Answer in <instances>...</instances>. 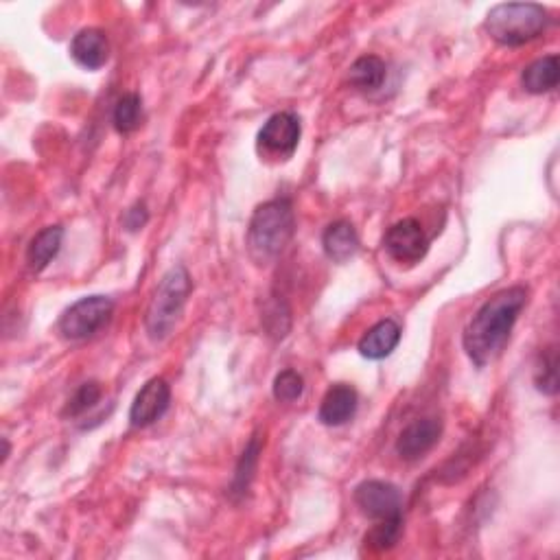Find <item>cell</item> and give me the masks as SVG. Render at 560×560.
Segmentation results:
<instances>
[{
	"instance_id": "cell-15",
	"label": "cell",
	"mask_w": 560,
	"mask_h": 560,
	"mask_svg": "<svg viewBox=\"0 0 560 560\" xmlns=\"http://www.w3.org/2000/svg\"><path fill=\"white\" fill-rule=\"evenodd\" d=\"M64 241V228L62 226H49L40 230L35 235L27 248V263L33 272H42L49 267V263L55 259L62 250Z\"/></svg>"
},
{
	"instance_id": "cell-6",
	"label": "cell",
	"mask_w": 560,
	"mask_h": 560,
	"mask_svg": "<svg viewBox=\"0 0 560 560\" xmlns=\"http://www.w3.org/2000/svg\"><path fill=\"white\" fill-rule=\"evenodd\" d=\"M383 248L392 261L401 265H416L429 252V239L416 219H401L385 232Z\"/></svg>"
},
{
	"instance_id": "cell-18",
	"label": "cell",
	"mask_w": 560,
	"mask_h": 560,
	"mask_svg": "<svg viewBox=\"0 0 560 560\" xmlns=\"http://www.w3.org/2000/svg\"><path fill=\"white\" fill-rule=\"evenodd\" d=\"M112 123L119 134H132L140 125H143V99L134 92L123 95L114 105Z\"/></svg>"
},
{
	"instance_id": "cell-8",
	"label": "cell",
	"mask_w": 560,
	"mask_h": 560,
	"mask_svg": "<svg viewBox=\"0 0 560 560\" xmlns=\"http://www.w3.org/2000/svg\"><path fill=\"white\" fill-rule=\"evenodd\" d=\"M300 119L291 112H278L265 121L259 132V147L265 154L272 156H283L289 158L294 156L300 143Z\"/></svg>"
},
{
	"instance_id": "cell-16",
	"label": "cell",
	"mask_w": 560,
	"mask_h": 560,
	"mask_svg": "<svg viewBox=\"0 0 560 560\" xmlns=\"http://www.w3.org/2000/svg\"><path fill=\"white\" fill-rule=\"evenodd\" d=\"M558 77H560L558 55L552 53L525 68L521 75V84L525 92H530V95H545V92H552L558 88Z\"/></svg>"
},
{
	"instance_id": "cell-20",
	"label": "cell",
	"mask_w": 560,
	"mask_h": 560,
	"mask_svg": "<svg viewBox=\"0 0 560 560\" xmlns=\"http://www.w3.org/2000/svg\"><path fill=\"white\" fill-rule=\"evenodd\" d=\"M403 532V517L381 519L375 528L366 534V545L375 552H388L399 543Z\"/></svg>"
},
{
	"instance_id": "cell-25",
	"label": "cell",
	"mask_w": 560,
	"mask_h": 560,
	"mask_svg": "<svg viewBox=\"0 0 560 560\" xmlns=\"http://www.w3.org/2000/svg\"><path fill=\"white\" fill-rule=\"evenodd\" d=\"M147 221H149V213H147L145 204H140V202L134 204L130 210H127L125 217H123V224H125V228L130 230V232L140 230V228L147 224Z\"/></svg>"
},
{
	"instance_id": "cell-10",
	"label": "cell",
	"mask_w": 560,
	"mask_h": 560,
	"mask_svg": "<svg viewBox=\"0 0 560 560\" xmlns=\"http://www.w3.org/2000/svg\"><path fill=\"white\" fill-rule=\"evenodd\" d=\"M440 436H442V423L438 418L414 420V423H410L401 431L399 440H396V453L407 462L420 460L425 453H429L438 445Z\"/></svg>"
},
{
	"instance_id": "cell-7",
	"label": "cell",
	"mask_w": 560,
	"mask_h": 560,
	"mask_svg": "<svg viewBox=\"0 0 560 560\" xmlns=\"http://www.w3.org/2000/svg\"><path fill=\"white\" fill-rule=\"evenodd\" d=\"M355 504L370 519H392L401 517L403 495L401 490L390 482L368 480L355 488Z\"/></svg>"
},
{
	"instance_id": "cell-2",
	"label": "cell",
	"mask_w": 560,
	"mask_h": 560,
	"mask_svg": "<svg viewBox=\"0 0 560 560\" xmlns=\"http://www.w3.org/2000/svg\"><path fill=\"white\" fill-rule=\"evenodd\" d=\"M296 232V215L289 200H270L254 210L248 226V254L256 265L272 263Z\"/></svg>"
},
{
	"instance_id": "cell-22",
	"label": "cell",
	"mask_w": 560,
	"mask_h": 560,
	"mask_svg": "<svg viewBox=\"0 0 560 560\" xmlns=\"http://www.w3.org/2000/svg\"><path fill=\"white\" fill-rule=\"evenodd\" d=\"M305 392V379L296 370L278 372L274 379V396L280 403H294Z\"/></svg>"
},
{
	"instance_id": "cell-14",
	"label": "cell",
	"mask_w": 560,
	"mask_h": 560,
	"mask_svg": "<svg viewBox=\"0 0 560 560\" xmlns=\"http://www.w3.org/2000/svg\"><path fill=\"white\" fill-rule=\"evenodd\" d=\"M322 248L333 263H346L359 252V237L353 224L346 219L333 221L322 235Z\"/></svg>"
},
{
	"instance_id": "cell-21",
	"label": "cell",
	"mask_w": 560,
	"mask_h": 560,
	"mask_svg": "<svg viewBox=\"0 0 560 560\" xmlns=\"http://www.w3.org/2000/svg\"><path fill=\"white\" fill-rule=\"evenodd\" d=\"M558 357H556V350L550 348L547 353H543L541 357V364L536 368V375H534V383H536V390L547 394V396H554L558 392Z\"/></svg>"
},
{
	"instance_id": "cell-23",
	"label": "cell",
	"mask_w": 560,
	"mask_h": 560,
	"mask_svg": "<svg viewBox=\"0 0 560 560\" xmlns=\"http://www.w3.org/2000/svg\"><path fill=\"white\" fill-rule=\"evenodd\" d=\"M99 399H101V385L97 381H88L81 385V388L73 394V399L68 401L64 416L77 418L81 414H86L90 407H95L99 403Z\"/></svg>"
},
{
	"instance_id": "cell-3",
	"label": "cell",
	"mask_w": 560,
	"mask_h": 560,
	"mask_svg": "<svg viewBox=\"0 0 560 560\" xmlns=\"http://www.w3.org/2000/svg\"><path fill=\"white\" fill-rule=\"evenodd\" d=\"M191 289V276L184 265H175L162 276L145 311V331L151 342L167 340L175 331L186 307V300L191 296Z\"/></svg>"
},
{
	"instance_id": "cell-12",
	"label": "cell",
	"mask_w": 560,
	"mask_h": 560,
	"mask_svg": "<svg viewBox=\"0 0 560 560\" xmlns=\"http://www.w3.org/2000/svg\"><path fill=\"white\" fill-rule=\"evenodd\" d=\"M70 55L73 60L86 70H99L108 64L110 42L108 35L101 29H84L79 31L70 42Z\"/></svg>"
},
{
	"instance_id": "cell-5",
	"label": "cell",
	"mask_w": 560,
	"mask_h": 560,
	"mask_svg": "<svg viewBox=\"0 0 560 560\" xmlns=\"http://www.w3.org/2000/svg\"><path fill=\"white\" fill-rule=\"evenodd\" d=\"M114 302L108 296H88L77 300L75 305H70L64 313L57 329L62 337L70 342L88 340L95 333H99L108 320L112 318Z\"/></svg>"
},
{
	"instance_id": "cell-4",
	"label": "cell",
	"mask_w": 560,
	"mask_h": 560,
	"mask_svg": "<svg viewBox=\"0 0 560 560\" xmlns=\"http://www.w3.org/2000/svg\"><path fill=\"white\" fill-rule=\"evenodd\" d=\"M550 25V14L536 3H501L488 11L484 29L501 46H523Z\"/></svg>"
},
{
	"instance_id": "cell-13",
	"label": "cell",
	"mask_w": 560,
	"mask_h": 560,
	"mask_svg": "<svg viewBox=\"0 0 560 560\" xmlns=\"http://www.w3.org/2000/svg\"><path fill=\"white\" fill-rule=\"evenodd\" d=\"M401 342V326L394 320H381L377 322L368 333L359 340V353L361 357L379 361L392 355V350Z\"/></svg>"
},
{
	"instance_id": "cell-17",
	"label": "cell",
	"mask_w": 560,
	"mask_h": 560,
	"mask_svg": "<svg viewBox=\"0 0 560 560\" xmlns=\"http://www.w3.org/2000/svg\"><path fill=\"white\" fill-rule=\"evenodd\" d=\"M350 86L364 92H375L385 81V62L377 55H364L348 70Z\"/></svg>"
},
{
	"instance_id": "cell-9",
	"label": "cell",
	"mask_w": 560,
	"mask_h": 560,
	"mask_svg": "<svg viewBox=\"0 0 560 560\" xmlns=\"http://www.w3.org/2000/svg\"><path fill=\"white\" fill-rule=\"evenodd\" d=\"M171 403V388L165 379L154 377L149 379L130 407V423L136 429L154 425L156 420L167 414Z\"/></svg>"
},
{
	"instance_id": "cell-19",
	"label": "cell",
	"mask_w": 560,
	"mask_h": 560,
	"mask_svg": "<svg viewBox=\"0 0 560 560\" xmlns=\"http://www.w3.org/2000/svg\"><path fill=\"white\" fill-rule=\"evenodd\" d=\"M263 449V442L259 436H252V440L248 442V447L241 453V460L237 464L235 471V480H232V490L230 493L235 497H243L248 493V488L252 484V477L256 471V462H259V455Z\"/></svg>"
},
{
	"instance_id": "cell-24",
	"label": "cell",
	"mask_w": 560,
	"mask_h": 560,
	"mask_svg": "<svg viewBox=\"0 0 560 560\" xmlns=\"http://www.w3.org/2000/svg\"><path fill=\"white\" fill-rule=\"evenodd\" d=\"M263 324L272 337H285L291 324V311L283 300H272L263 313Z\"/></svg>"
},
{
	"instance_id": "cell-1",
	"label": "cell",
	"mask_w": 560,
	"mask_h": 560,
	"mask_svg": "<svg viewBox=\"0 0 560 560\" xmlns=\"http://www.w3.org/2000/svg\"><path fill=\"white\" fill-rule=\"evenodd\" d=\"M525 302H528V289L525 287L504 289L486 300L480 311L473 315V320L466 324L462 344L477 368L493 364L504 353L512 326H515Z\"/></svg>"
},
{
	"instance_id": "cell-11",
	"label": "cell",
	"mask_w": 560,
	"mask_h": 560,
	"mask_svg": "<svg viewBox=\"0 0 560 560\" xmlns=\"http://www.w3.org/2000/svg\"><path fill=\"white\" fill-rule=\"evenodd\" d=\"M357 403H359V396L353 385L348 383L331 385L320 403V412H318L320 423L326 427L346 425L348 420L355 418Z\"/></svg>"
}]
</instances>
